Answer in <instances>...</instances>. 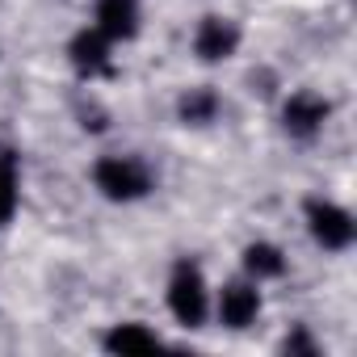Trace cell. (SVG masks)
<instances>
[{"label":"cell","mask_w":357,"mask_h":357,"mask_svg":"<svg viewBox=\"0 0 357 357\" xmlns=\"http://www.w3.org/2000/svg\"><path fill=\"white\" fill-rule=\"evenodd\" d=\"M17 198H22V190H17V155L13 151H0V227L13 223Z\"/></svg>","instance_id":"obj_11"},{"label":"cell","mask_w":357,"mask_h":357,"mask_svg":"<svg viewBox=\"0 0 357 357\" xmlns=\"http://www.w3.org/2000/svg\"><path fill=\"white\" fill-rule=\"evenodd\" d=\"M105 349L109 353H122V357H130V353H155L160 349V336L151 328H143V324H118V328L105 332Z\"/></svg>","instance_id":"obj_9"},{"label":"cell","mask_w":357,"mask_h":357,"mask_svg":"<svg viewBox=\"0 0 357 357\" xmlns=\"http://www.w3.org/2000/svg\"><path fill=\"white\" fill-rule=\"evenodd\" d=\"M219 109H223V101H219V93L215 89H190L181 101H176V114H181V122L185 126H206V122H215L219 118Z\"/></svg>","instance_id":"obj_10"},{"label":"cell","mask_w":357,"mask_h":357,"mask_svg":"<svg viewBox=\"0 0 357 357\" xmlns=\"http://www.w3.org/2000/svg\"><path fill=\"white\" fill-rule=\"evenodd\" d=\"M307 227L315 236V244H324L328 252H344L357 236V223L344 206L336 202H324V198H311L307 202Z\"/></svg>","instance_id":"obj_3"},{"label":"cell","mask_w":357,"mask_h":357,"mask_svg":"<svg viewBox=\"0 0 357 357\" xmlns=\"http://www.w3.org/2000/svg\"><path fill=\"white\" fill-rule=\"evenodd\" d=\"M257 311H261V294H257V286H248V282H231V286H223V294H219V319L227 324V328H248L252 319H257Z\"/></svg>","instance_id":"obj_7"},{"label":"cell","mask_w":357,"mask_h":357,"mask_svg":"<svg viewBox=\"0 0 357 357\" xmlns=\"http://www.w3.org/2000/svg\"><path fill=\"white\" fill-rule=\"evenodd\" d=\"M76 118L84 130H105V122H109V114L101 109L97 97H76Z\"/></svg>","instance_id":"obj_13"},{"label":"cell","mask_w":357,"mask_h":357,"mask_svg":"<svg viewBox=\"0 0 357 357\" xmlns=\"http://www.w3.org/2000/svg\"><path fill=\"white\" fill-rule=\"evenodd\" d=\"M328 114H332L328 97H319L315 89H298V93H290V101L282 105V126H286V135H294V139H315V135L324 130Z\"/></svg>","instance_id":"obj_4"},{"label":"cell","mask_w":357,"mask_h":357,"mask_svg":"<svg viewBox=\"0 0 357 357\" xmlns=\"http://www.w3.org/2000/svg\"><path fill=\"white\" fill-rule=\"evenodd\" d=\"M240 47V26L231 17H202L198 34H194V55L202 63H219V59H231Z\"/></svg>","instance_id":"obj_5"},{"label":"cell","mask_w":357,"mask_h":357,"mask_svg":"<svg viewBox=\"0 0 357 357\" xmlns=\"http://www.w3.org/2000/svg\"><path fill=\"white\" fill-rule=\"evenodd\" d=\"M168 307L185 328H202L206 319V282L194 261H176L168 278Z\"/></svg>","instance_id":"obj_2"},{"label":"cell","mask_w":357,"mask_h":357,"mask_svg":"<svg viewBox=\"0 0 357 357\" xmlns=\"http://www.w3.org/2000/svg\"><path fill=\"white\" fill-rule=\"evenodd\" d=\"M97 30L109 43H126L139 34V0H101L97 5Z\"/></svg>","instance_id":"obj_8"},{"label":"cell","mask_w":357,"mask_h":357,"mask_svg":"<svg viewBox=\"0 0 357 357\" xmlns=\"http://www.w3.org/2000/svg\"><path fill=\"white\" fill-rule=\"evenodd\" d=\"M93 181L109 202H139L151 194V168L135 155H105L93 168Z\"/></svg>","instance_id":"obj_1"},{"label":"cell","mask_w":357,"mask_h":357,"mask_svg":"<svg viewBox=\"0 0 357 357\" xmlns=\"http://www.w3.org/2000/svg\"><path fill=\"white\" fill-rule=\"evenodd\" d=\"M68 59L72 68L84 76V80H97V76H109L114 63H109V38L101 30H80L68 47Z\"/></svg>","instance_id":"obj_6"},{"label":"cell","mask_w":357,"mask_h":357,"mask_svg":"<svg viewBox=\"0 0 357 357\" xmlns=\"http://www.w3.org/2000/svg\"><path fill=\"white\" fill-rule=\"evenodd\" d=\"M244 269L261 282V278H282L286 273V257H282V248H273V244H248L244 248Z\"/></svg>","instance_id":"obj_12"},{"label":"cell","mask_w":357,"mask_h":357,"mask_svg":"<svg viewBox=\"0 0 357 357\" xmlns=\"http://www.w3.org/2000/svg\"><path fill=\"white\" fill-rule=\"evenodd\" d=\"M282 353H303V357H315L319 349H315V340H311V336H307L303 328H294V332H290V336L282 340Z\"/></svg>","instance_id":"obj_14"}]
</instances>
